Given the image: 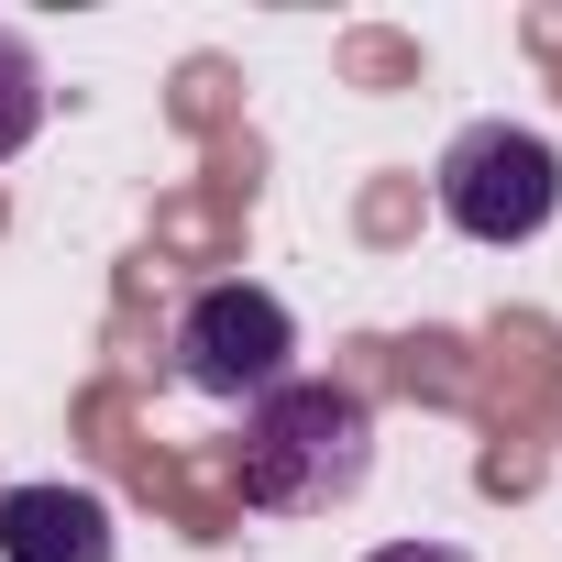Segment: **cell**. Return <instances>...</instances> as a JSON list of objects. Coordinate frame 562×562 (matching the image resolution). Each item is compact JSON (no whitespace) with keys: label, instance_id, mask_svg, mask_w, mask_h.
Here are the masks:
<instances>
[{"label":"cell","instance_id":"obj_1","mask_svg":"<svg viewBox=\"0 0 562 562\" xmlns=\"http://www.w3.org/2000/svg\"><path fill=\"white\" fill-rule=\"evenodd\" d=\"M375 474V408L353 386H321V375H288L276 397L243 408V496L265 518H321V507H353Z\"/></svg>","mask_w":562,"mask_h":562},{"label":"cell","instance_id":"obj_2","mask_svg":"<svg viewBox=\"0 0 562 562\" xmlns=\"http://www.w3.org/2000/svg\"><path fill=\"white\" fill-rule=\"evenodd\" d=\"M166 364H177V386L254 408V397H276L299 375V321H288L276 288H254V276H210V288H188V310L166 331Z\"/></svg>","mask_w":562,"mask_h":562},{"label":"cell","instance_id":"obj_3","mask_svg":"<svg viewBox=\"0 0 562 562\" xmlns=\"http://www.w3.org/2000/svg\"><path fill=\"white\" fill-rule=\"evenodd\" d=\"M430 199H441V221L463 232V243H540L551 221H562V155L529 133V122H463L452 144H441V177H430Z\"/></svg>","mask_w":562,"mask_h":562},{"label":"cell","instance_id":"obj_4","mask_svg":"<svg viewBox=\"0 0 562 562\" xmlns=\"http://www.w3.org/2000/svg\"><path fill=\"white\" fill-rule=\"evenodd\" d=\"M0 562H111V507L89 485H0Z\"/></svg>","mask_w":562,"mask_h":562},{"label":"cell","instance_id":"obj_5","mask_svg":"<svg viewBox=\"0 0 562 562\" xmlns=\"http://www.w3.org/2000/svg\"><path fill=\"white\" fill-rule=\"evenodd\" d=\"M34 133H45V56L0 23V166H12Z\"/></svg>","mask_w":562,"mask_h":562},{"label":"cell","instance_id":"obj_6","mask_svg":"<svg viewBox=\"0 0 562 562\" xmlns=\"http://www.w3.org/2000/svg\"><path fill=\"white\" fill-rule=\"evenodd\" d=\"M364 562H474V551H452V540H386V551H364Z\"/></svg>","mask_w":562,"mask_h":562}]
</instances>
